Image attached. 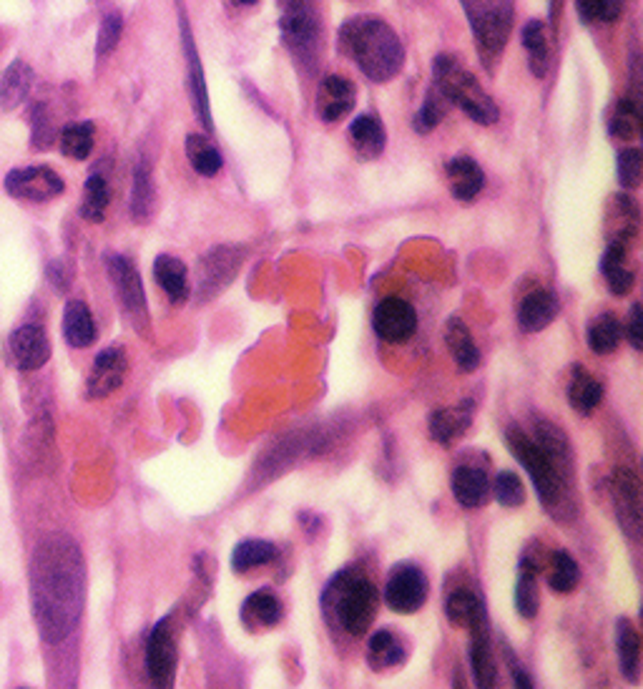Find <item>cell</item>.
<instances>
[{"instance_id":"6da1fadb","label":"cell","mask_w":643,"mask_h":689,"mask_svg":"<svg viewBox=\"0 0 643 689\" xmlns=\"http://www.w3.org/2000/svg\"><path fill=\"white\" fill-rule=\"evenodd\" d=\"M28 576L38 632L48 644L63 642L83 612L86 566L81 549L68 536H48L33 554Z\"/></svg>"},{"instance_id":"7a4b0ae2","label":"cell","mask_w":643,"mask_h":689,"mask_svg":"<svg viewBox=\"0 0 643 689\" xmlns=\"http://www.w3.org/2000/svg\"><path fill=\"white\" fill-rule=\"evenodd\" d=\"M340 48L367 78L385 83L402 71L405 51L397 33L380 18H355L340 28Z\"/></svg>"},{"instance_id":"3957f363","label":"cell","mask_w":643,"mask_h":689,"mask_svg":"<svg viewBox=\"0 0 643 689\" xmlns=\"http://www.w3.org/2000/svg\"><path fill=\"white\" fill-rule=\"evenodd\" d=\"M322 604H325L327 617L340 624L350 637H362L377 617L380 591L365 574L345 569L327 586Z\"/></svg>"},{"instance_id":"277c9868","label":"cell","mask_w":643,"mask_h":689,"mask_svg":"<svg viewBox=\"0 0 643 689\" xmlns=\"http://www.w3.org/2000/svg\"><path fill=\"white\" fill-rule=\"evenodd\" d=\"M435 81L440 86V94L455 106L465 111L475 124L490 126L498 121V106L485 94L478 78L470 71L460 68L450 56H440L435 61Z\"/></svg>"},{"instance_id":"5b68a950","label":"cell","mask_w":643,"mask_h":689,"mask_svg":"<svg viewBox=\"0 0 643 689\" xmlns=\"http://www.w3.org/2000/svg\"><path fill=\"white\" fill-rule=\"evenodd\" d=\"M505 438H508L510 453L518 458V463L525 468L530 481H533L535 493H538L543 506L551 513H558V508L566 501V483L561 481V476L553 468V463L548 461L546 453L541 451V446L533 438L525 436L520 428H508Z\"/></svg>"},{"instance_id":"8992f818","label":"cell","mask_w":643,"mask_h":689,"mask_svg":"<svg viewBox=\"0 0 643 689\" xmlns=\"http://www.w3.org/2000/svg\"><path fill=\"white\" fill-rule=\"evenodd\" d=\"M480 53L495 58L505 48L513 28V0H460Z\"/></svg>"},{"instance_id":"52a82bcc","label":"cell","mask_w":643,"mask_h":689,"mask_svg":"<svg viewBox=\"0 0 643 689\" xmlns=\"http://www.w3.org/2000/svg\"><path fill=\"white\" fill-rule=\"evenodd\" d=\"M427 576L412 564H397L385 584V604L395 614H415L427 601Z\"/></svg>"},{"instance_id":"ba28073f","label":"cell","mask_w":643,"mask_h":689,"mask_svg":"<svg viewBox=\"0 0 643 689\" xmlns=\"http://www.w3.org/2000/svg\"><path fill=\"white\" fill-rule=\"evenodd\" d=\"M106 267H109L111 285H114L116 297H119L126 315L134 320L136 327L146 325V320H149V310H146L144 285H141V277H139V272H136L134 262L121 257V254H114V257H109Z\"/></svg>"},{"instance_id":"9c48e42d","label":"cell","mask_w":643,"mask_h":689,"mask_svg":"<svg viewBox=\"0 0 643 689\" xmlns=\"http://www.w3.org/2000/svg\"><path fill=\"white\" fill-rule=\"evenodd\" d=\"M6 192L23 202H48L63 194V179L48 166H28L6 174Z\"/></svg>"},{"instance_id":"30bf717a","label":"cell","mask_w":643,"mask_h":689,"mask_svg":"<svg viewBox=\"0 0 643 689\" xmlns=\"http://www.w3.org/2000/svg\"><path fill=\"white\" fill-rule=\"evenodd\" d=\"M613 503L623 534L636 544L641 539V483L631 468H616L611 481Z\"/></svg>"},{"instance_id":"8fae6325","label":"cell","mask_w":643,"mask_h":689,"mask_svg":"<svg viewBox=\"0 0 643 689\" xmlns=\"http://www.w3.org/2000/svg\"><path fill=\"white\" fill-rule=\"evenodd\" d=\"M372 327H375L377 337L385 342H407L417 330V315L415 307L402 297H385L377 302L375 312H372Z\"/></svg>"},{"instance_id":"7c38bea8","label":"cell","mask_w":643,"mask_h":689,"mask_svg":"<svg viewBox=\"0 0 643 689\" xmlns=\"http://www.w3.org/2000/svg\"><path fill=\"white\" fill-rule=\"evenodd\" d=\"M146 672L156 687H171L176 679V642L171 619H161L146 642Z\"/></svg>"},{"instance_id":"4fadbf2b","label":"cell","mask_w":643,"mask_h":689,"mask_svg":"<svg viewBox=\"0 0 643 689\" xmlns=\"http://www.w3.org/2000/svg\"><path fill=\"white\" fill-rule=\"evenodd\" d=\"M51 358V340L38 325H23L8 337V363L18 370H38Z\"/></svg>"},{"instance_id":"5bb4252c","label":"cell","mask_w":643,"mask_h":689,"mask_svg":"<svg viewBox=\"0 0 643 689\" xmlns=\"http://www.w3.org/2000/svg\"><path fill=\"white\" fill-rule=\"evenodd\" d=\"M126 370H129V360L121 348H109L96 355L93 368L88 373L86 390L91 398H109L111 393L124 385Z\"/></svg>"},{"instance_id":"9a60e30c","label":"cell","mask_w":643,"mask_h":689,"mask_svg":"<svg viewBox=\"0 0 643 689\" xmlns=\"http://www.w3.org/2000/svg\"><path fill=\"white\" fill-rule=\"evenodd\" d=\"M535 436H538V446H541V451L546 453L548 461L553 463V468L558 471L561 481L566 483V486H571L576 466H573V451H571V443H568L566 433H563L558 425H553L551 420L543 418L535 423Z\"/></svg>"},{"instance_id":"2e32d148","label":"cell","mask_w":643,"mask_h":689,"mask_svg":"<svg viewBox=\"0 0 643 689\" xmlns=\"http://www.w3.org/2000/svg\"><path fill=\"white\" fill-rule=\"evenodd\" d=\"M470 667H473V677L478 687L490 689L498 682V669H495L493 652H490V634H488V619L480 614L473 624H470Z\"/></svg>"},{"instance_id":"e0dca14e","label":"cell","mask_w":643,"mask_h":689,"mask_svg":"<svg viewBox=\"0 0 643 689\" xmlns=\"http://www.w3.org/2000/svg\"><path fill=\"white\" fill-rule=\"evenodd\" d=\"M355 106V86L342 76H327L317 91V114L322 121H340Z\"/></svg>"},{"instance_id":"ac0fdd59","label":"cell","mask_w":643,"mask_h":689,"mask_svg":"<svg viewBox=\"0 0 643 689\" xmlns=\"http://www.w3.org/2000/svg\"><path fill=\"white\" fill-rule=\"evenodd\" d=\"M450 488H453L455 501L463 508H480L488 503L490 481L488 473L480 466L463 463V466L455 468L453 478H450Z\"/></svg>"},{"instance_id":"d6986e66","label":"cell","mask_w":643,"mask_h":689,"mask_svg":"<svg viewBox=\"0 0 643 689\" xmlns=\"http://www.w3.org/2000/svg\"><path fill=\"white\" fill-rule=\"evenodd\" d=\"M473 423V403L455 405V408H440L430 415V436L440 446H453L460 436H465Z\"/></svg>"},{"instance_id":"ffe728a7","label":"cell","mask_w":643,"mask_h":689,"mask_svg":"<svg viewBox=\"0 0 643 689\" xmlns=\"http://www.w3.org/2000/svg\"><path fill=\"white\" fill-rule=\"evenodd\" d=\"M558 297L548 290H535L525 295L518 305V325L525 332H541L556 320Z\"/></svg>"},{"instance_id":"44dd1931","label":"cell","mask_w":643,"mask_h":689,"mask_svg":"<svg viewBox=\"0 0 643 689\" xmlns=\"http://www.w3.org/2000/svg\"><path fill=\"white\" fill-rule=\"evenodd\" d=\"M239 619L249 632H264V629L277 627L282 619V604L272 591H254L239 609Z\"/></svg>"},{"instance_id":"7402d4cb","label":"cell","mask_w":643,"mask_h":689,"mask_svg":"<svg viewBox=\"0 0 643 689\" xmlns=\"http://www.w3.org/2000/svg\"><path fill=\"white\" fill-rule=\"evenodd\" d=\"M284 38H287L289 48L294 51H309L314 46V38H317V26H314V16L304 0H289L287 3V16H284Z\"/></svg>"},{"instance_id":"603a6c76","label":"cell","mask_w":643,"mask_h":689,"mask_svg":"<svg viewBox=\"0 0 643 689\" xmlns=\"http://www.w3.org/2000/svg\"><path fill=\"white\" fill-rule=\"evenodd\" d=\"M450 192L458 202H473L485 187V174L470 156H458L448 164Z\"/></svg>"},{"instance_id":"cb8c5ba5","label":"cell","mask_w":643,"mask_h":689,"mask_svg":"<svg viewBox=\"0 0 643 689\" xmlns=\"http://www.w3.org/2000/svg\"><path fill=\"white\" fill-rule=\"evenodd\" d=\"M154 277L174 305H184L189 300V270L179 257L159 254L154 262Z\"/></svg>"},{"instance_id":"d4e9b609","label":"cell","mask_w":643,"mask_h":689,"mask_svg":"<svg viewBox=\"0 0 643 689\" xmlns=\"http://www.w3.org/2000/svg\"><path fill=\"white\" fill-rule=\"evenodd\" d=\"M63 337L71 348H88L96 340V322L86 302L71 300L63 310Z\"/></svg>"},{"instance_id":"484cf974","label":"cell","mask_w":643,"mask_h":689,"mask_svg":"<svg viewBox=\"0 0 643 689\" xmlns=\"http://www.w3.org/2000/svg\"><path fill=\"white\" fill-rule=\"evenodd\" d=\"M626 257H628V252H626V247H623V242L608 244V249L601 257V272L606 275L608 290L618 297L628 295V292L633 290V280H636L633 272L628 270Z\"/></svg>"},{"instance_id":"4316f807","label":"cell","mask_w":643,"mask_h":689,"mask_svg":"<svg viewBox=\"0 0 643 689\" xmlns=\"http://www.w3.org/2000/svg\"><path fill=\"white\" fill-rule=\"evenodd\" d=\"M616 652L623 677L628 682H638V672H641V637H638L636 627L628 619H621L616 624Z\"/></svg>"},{"instance_id":"83f0119b","label":"cell","mask_w":643,"mask_h":689,"mask_svg":"<svg viewBox=\"0 0 643 689\" xmlns=\"http://www.w3.org/2000/svg\"><path fill=\"white\" fill-rule=\"evenodd\" d=\"M445 342H448V350L453 353L455 363L463 373H473L480 365V350L475 345L473 335H470L468 325L463 320H450L448 330H445Z\"/></svg>"},{"instance_id":"f1b7e54d","label":"cell","mask_w":643,"mask_h":689,"mask_svg":"<svg viewBox=\"0 0 643 689\" xmlns=\"http://www.w3.org/2000/svg\"><path fill=\"white\" fill-rule=\"evenodd\" d=\"M568 400H571V408L576 410V413L591 415L603 400L601 380L593 378L586 368L576 365V368H573L571 385H568Z\"/></svg>"},{"instance_id":"f546056e","label":"cell","mask_w":643,"mask_h":689,"mask_svg":"<svg viewBox=\"0 0 643 689\" xmlns=\"http://www.w3.org/2000/svg\"><path fill=\"white\" fill-rule=\"evenodd\" d=\"M350 139L362 159H377L385 151V126L375 116H360V119L352 121Z\"/></svg>"},{"instance_id":"4dcf8cb0","label":"cell","mask_w":643,"mask_h":689,"mask_svg":"<svg viewBox=\"0 0 643 689\" xmlns=\"http://www.w3.org/2000/svg\"><path fill=\"white\" fill-rule=\"evenodd\" d=\"M31 81L33 73L26 63H11L6 68V73H3V78H0V106L3 109H16L18 104H23L28 91H31Z\"/></svg>"},{"instance_id":"1f68e13d","label":"cell","mask_w":643,"mask_h":689,"mask_svg":"<svg viewBox=\"0 0 643 689\" xmlns=\"http://www.w3.org/2000/svg\"><path fill=\"white\" fill-rule=\"evenodd\" d=\"M543 569H548V586L556 594H571L578 586V579H581L578 561L568 551H553Z\"/></svg>"},{"instance_id":"d6a6232c","label":"cell","mask_w":643,"mask_h":689,"mask_svg":"<svg viewBox=\"0 0 643 689\" xmlns=\"http://www.w3.org/2000/svg\"><path fill=\"white\" fill-rule=\"evenodd\" d=\"M277 556V546L272 541L262 539H244L234 546L232 551V569L237 574H247V571L257 569V566L269 564Z\"/></svg>"},{"instance_id":"836d02e7","label":"cell","mask_w":643,"mask_h":689,"mask_svg":"<svg viewBox=\"0 0 643 689\" xmlns=\"http://www.w3.org/2000/svg\"><path fill=\"white\" fill-rule=\"evenodd\" d=\"M621 337V320L616 315H611V312H606V315L596 317L591 322V327H588V348L596 355H611L621 345Z\"/></svg>"},{"instance_id":"e575fe53","label":"cell","mask_w":643,"mask_h":689,"mask_svg":"<svg viewBox=\"0 0 643 689\" xmlns=\"http://www.w3.org/2000/svg\"><path fill=\"white\" fill-rule=\"evenodd\" d=\"M402 659H405L402 642L395 637V634L387 632V629L377 632L375 637L370 639V644H367V662H370V667L375 669V672L397 667Z\"/></svg>"},{"instance_id":"d590c367","label":"cell","mask_w":643,"mask_h":689,"mask_svg":"<svg viewBox=\"0 0 643 689\" xmlns=\"http://www.w3.org/2000/svg\"><path fill=\"white\" fill-rule=\"evenodd\" d=\"M186 156H189L191 166H194V171L201 174V177H217L219 171H222V154H219L217 146L211 144L206 136L191 134L186 139Z\"/></svg>"},{"instance_id":"8d00e7d4","label":"cell","mask_w":643,"mask_h":689,"mask_svg":"<svg viewBox=\"0 0 643 689\" xmlns=\"http://www.w3.org/2000/svg\"><path fill=\"white\" fill-rule=\"evenodd\" d=\"M515 609L523 619L538 617L541 609V591H538V571L530 566H518V581H515Z\"/></svg>"},{"instance_id":"74e56055","label":"cell","mask_w":643,"mask_h":689,"mask_svg":"<svg viewBox=\"0 0 643 689\" xmlns=\"http://www.w3.org/2000/svg\"><path fill=\"white\" fill-rule=\"evenodd\" d=\"M445 614H448V622L453 624V627L468 629L480 614H485V609L473 591L458 589L448 596V601H445Z\"/></svg>"},{"instance_id":"f35d334b","label":"cell","mask_w":643,"mask_h":689,"mask_svg":"<svg viewBox=\"0 0 643 689\" xmlns=\"http://www.w3.org/2000/svg\"><path fill=\"white\" fill-rule=\"evenodd\" d=\"M156 192H154V179H151L149 166L141 161L134 171V192H131V214H134L136 222H146L154 212Z\"/></svg>"},{"instance_id":"ab89813d","label":"cell","mask_w":643,"mask_h":689,"mask_svg":"<svg viewBox=\"0 0 643 689\" xmlns=\"http://www.w3.org/2000/svg\"><path fill=\"white\" fill-rule=\"evenodd\" d=\"M111 192L109 184L101 174H93L88 177L86 187H83V202H81V214L86 222H103L106 217V209H109Z\"/></svg>"},{"instance_id":"60d3db41","label":"cell","mask_w":643,"mask_h":689,"mask_svg":"<svg viewBox=\"0 0 643 689\" xmlns=\"http://www.w3.org/2000/svg\"><path fill=\"white\" fill-rule=\"evenodd\" d=\"M523 46L530 56V71L538 78L546 76L548 71V38L546 26L541 21H530L523 28Z\"/></svg>"},{"instance_id":"b9f144b4","label":"cell","mask_w":643,"mask_h":689,"mask_svg":"<svg viewBox=\"0 0 643 689\" xmlns=\"http://www.w3.org/2000/svg\"><path fill=\"white\" fill-rule=\"evenodd\" d=\"M61 151L68 159L83 161L93 151V124H68L61 134Z\"/></svg>"},{"instance_id":"7bdbcfd3","label":"cell","mask_w":643,"mask_h":689,"mask_svg":"<svg viewBox=\"0 0 643 689\" xmlns=\"http://www.w3.org/2000/svg\"><path fill=\"white\" fill-rule=\"evenodd\" d=\"M611 134L621 141H633L641 134V114L633 101H618L611 116Z\"/></svg>"},{"instance_id":"ee69618b","label":"cell","mask_w":643,"mask_h":689,"mask_svg":"<svg viewBox=\"0 0 643 689\" xmlns=\"http://www.w3.org/2000/svg\"><path fill=\"white\" fill-rule=\"evenodd\" d=\"M493 496H495V501L505 508L523 506L525 488H523V481H520V476H515V473H510V471L498 473L493 481Z\"/></svg>"},{"instance_id":"f6af8a7d","label":"cell","mask_w":643,"mask_h":689,"mask_svg":"<svg viewBox=\"0 0 643 689\" xmlns=\"http://www.w3.org/2000/svg\"><path fill=\"white\" fill-rule=\"evenodd\" d=\"M623 0H578V13L583 21L611 23L621 16Z\"/></svg>"},{"instance_id":"bcb514c9","label":"cell","mask_w":643,"mask_h":689,"mask_svg":"<svg viewBox=\"0 0 643 689\" xmlns=\"http://www.w3.org/2000/svg\"><path fill=\"white\" fill-rule=\"evenodd\" d=\"M643 159L638 149H623L618 154V182L626 189H636L641 184Z\"/></svg>"},{"instance_id":"7dc6e473","label":"cell","mask_w":643,"mask_h":689,"mask_svg":"<svg viewBox=\"0 0 643 689\" xmlns=\"http://www.w3.org/2000/svg\"><path fill=\"white\" fill-rule=\"evenodd\" d=\"M440 119H443V106H440L438 96L430 94L425 104H422V109L417 111L412 126H415L417 134H430V131L440 124Z\"/></svg>"},{"instance_id":"c3c4849f","label":"cell","mask_w":643,"mask_h":689,"mask_svg":"<svg viewBox=\"0 0 643 689\" xmlns=\"http://www.w3.org/2000/svg\"><path fill=\"white\" fill-rule=\"evenodd\" d=\"M121 31H124V21H121L119 13H109V16L103 18L101 23V31H98V53H109L114 51L116 43H119L121 38Z\"/></svg>"},{"instance_id":"681fc988","label":"cell","mask_w":643,"mask_h":689,"mask_svg":"<svg viewBox=\"0 0 643 689\" xmlns=\"http://www.w3.org/2000/svg\"><path fill=\"white\" fill-rule=\"evenodd\" d=\"M628 342L633 345V350H643V317H641V305L631 307V320H628Z\"/></svg>"},{"instance_id":"f907efd6","label":"cell","mask_w":643,"mask_h":689,"mask_svg":"<svg viewBox=\"0 0 643 689\" xmlns=\"http://www.w3.org/2000/svg\"><path fill=\"white\" fill-rule=\"evenodd\" d=\"M234 3H239V6H254L257 0H234Z\"/></svg>"}]
</instances>
